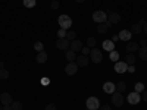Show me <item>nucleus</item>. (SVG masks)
Instances as JSON below:
<instances>
[{"mask_svg":"<svg viewBox=\"0 0 147 110\" xmlns=\"http://www.w3.org/2000/svg\"><path fill=\"white\" fill-rule=\"evenodd\" d=\"M141 100H143L144 103H147V91H146V90L141 93Z\"/></svg>","mask_w":147,"mask_h":110,"instance_id":"nucleus-36","label":"nucleus"},{"mask_svg":"<svg viewBox=\"0 0 147 110\" xmlns=\"http://www.w3.org/2000/svg\"><path fill=\"white\" fill-rule=\"evenodd\" d=\"M112 103H113V106H116V107H121L122 104H124V95H122V93L115 91V93L112 94Z\"/></svg>","mask_w":147,"mask_h":110,"instance_id":"nucleus-7","label":"nucleus"},{"mask_svg":"<svg viewBox=\"0 0 147 110\" xmlns=\"http://www.w3.org/2000/svg\"><path fill=\"white\" fill-rule=\"evenodd\" d=\"M0 110H12V106L10 104H3Z\"/></svg>","mask_w":147,"mask_h":110,"instance_id":"nucleus-39","label":"nucleus"},{"mask_svg":"<svg viewBox=\"0 0 147 110\" xmlns=\"http://www.w3.org/2000/svg\"><path fill=\"white\" fill-rule=\"evenodd\" d=\"M138 57L147 62V46H143V47L138 48Z\"/></svg>","mask_w":147,"mask_h":110,"instance_id":"nucleus-20","label":"nucleus"},{"mask_svg":"<svg viewBox=\"0 0 147 110\" xmlns=\"http://www.w3.org/2000/svg\"><path fill=\"white\" fill-rule=\"evenodd\" d=\"M44 110H57V109H56L55 104H47V106L44 107Z\"/></svg>","mask_w":147,"mask_h":110,"instance_id":"nucleus-37","label":"nucleus"},{"mask_svg":"<svg viewBox=\"0 0 147 110\" xmlns=\"http://www.w3.org/2000/svg\"><path fill=\"white\" fill-rule=\"evenodd\" d=\"M50 9H53V10L59 9V2H57V0H53V2L50 3Z\"/></svg>","mask_w":147,"mask_h":110,"instance_id":"nucleus-35","label":"nucleus"},{"mask_svg":"<svg viewBox=\"0 0 147 110\" xmlns=\"http://www.w3.org/2000/svg\"><path fill=\"white\" fill-rule=\"evenodd\" d=\"M129 31H131V34H136V35H137V34H141V32H143V28L138 25V23H134Z\"/></svg>","mask_w":147,"mask_h":110,"instance_id":"nucleus-24","label":"nucleus"},{"mask_svg":"<svg viewBox=\"0 0 147 110\" xmlns=\"http://www.w3.org/2000/svg\"><path fill=\"white\" fill-rule=\"evenodd\" d=\"M127 72H129V73H134V72H136V68H134V65H128Z\"/></svg>","mask_w":147,"mask_h":110,"instance_id":"nucleus-38","label":"nucleus"},{"mask_svg":"<svg viewBox=\"0 0 147 110\" xmlns=\"http://www.w3.org/2000/svg\"><path fill=\"white\" fill-rule=\"evenodd\" d=\"M41 84H43V85H47V84H49V78H46V76H44V78L41 79Z\"/></svg>","mask_w":147,"mask_h":110,"instance_id":"nucleus-42","label":"nucleus"},{"mask_svg":"<svg viewBox=\"0 0 147 110\" xmlns=\"http://www.w3.org/2000/svg\"><path fill=\"white\" fill-rule=\"evenodd\" d=\"M137 23H138V25H140V27H141V28H143V27H144V25H146V21H144V19H143V18H141V19H138V22H137Z\"/></svg>","mask_w":147,"mask_h":110,"instance_id":"nucleus-41","label":"nucleus"},{"mask_svg":"<svg viewBox=\"0 0 147 110\" xmlns=\"http://www.w3.org/2000/svg\"><path fill=\"white\" fill-rule=\"evenodd\" d=\"M103 91L106 94H113L116 91V84H113V82H105L103 84Z\"/></svg>","mask_w":147,"mask_h":110,"instance_id":"nucleus-14","label":"nucleus"},{"mask_svg":"<svg viewBox=\"0 0 147 110\" xmlns=\"http://www.w3.org/2000/svg\"><path fill=\"white\" fill-rule=\"evenodd\" d=\"M75 2H77V3H84L85 0H75Z\"/></svg>","mask_w":147,"mask_h":110,"instance_id":"nucleus-46","label":"nucleus"},{"mask_svg":"<svg viewBox=\"0 0 147 110\" xmlns=\"http://www.w3.org/2000/svg\"><path fill=\"white\" fill-rule=\"evenodd\" d=\"M57 22H59L60 28L66 30V31L72 27V19H71V16H68V15H60V16L57 18Z\"/></svg>","mask_w":147,"mask_h":110,"instance_id":"nucleus-1","label":"nucleus"},{"mask_svg":"<svg viewBox=\"0 0 147 110\" xmlns=\"http://www.w3.org/2000/svg\"><path fill=\"white\" fill-rule=\"evenodd\" d=\"M103 48H105V50H107L109 53L113 52V50H115V43H113L112 40H105V41H103Z\"/></svg>","mask_w":147,"mask_h":110,"instance_id":"nucleus-18","label":"nucleus"},{"mask_svg":"<svg viewBox=\"0 0 147 110\" xmlns=\"http://www.w3.org/2000/svg\"><path fill=\"white\" fill-rule=\"evenodd\" d=\"M143 31H144V32H146V34H147V22H146V25H144V27H143Z\"/></svg>","mask_w":147,"mask_h":110,"instance_id":"nucleus-44","label":"nucleus"},{"mask_svg":"<svg viewBox=\"0 0 147 110\" xmlns=\"http://www.w3.org/2000/svg\"><path fill=\"white\" fill-rule=\"evenodd\" d=\"M112 27V23H110L109 21H106V22H103V23H99L97 25V32L99 34H106V31Z\"/></svg>","mask_w":147,"mask_h":110,"instance_id":"nucleus-16","label":"nucleus"},{"mask_svg":"<svg viewBox=\"0 0 147 110\" xmlns=\"http://www.w3.org/2000/svg\"><path fill=\"white\" fill-rule=\"evenodd\" d=\"M65 57H66V60H68V62H75L77 54H75V52L68 50V52H66V54H65Z\"/></svg>","mask_w":147,"mask_h":110,"instance_id":"nucleus-22","label":"nucleus"},{"mask_svg":"<svg viewBox=\"0 0 147 110\" xmlns=\"http://www.w3.org/2000/svg\"><path fill=\"white\" fill-rule=\"evenodd\" d=\"M90 60L93 63H100L103 60V53L102 50H99V48H91L90 52Z\"/></svg>","mask_w":147,"mask_h":110,"instance_id":"nucleus-3","label":"nucleus"},{"mask_svg":"<svg viewBox=\"0 0 147 110\" xmlns=\"http://www.w3.org/2000/svg\"><path fill=\"white\" fill-rule=\"evenodd\" d=\"M125 90H127V84H125L124 81H121V82H118V84H116V91L124 93Z\"/></svg>","mask_w":147,"mask_h":110,"instance_id":"nucleus-26","label":"nucleus"},{"mask_svg":"<svg viewBox=\"0 0 147 110\" xmlns=\"http://www.w3.org/2000/svg\"><path fill=\"white\" fill-rule=\"evenodd\" d=\"M2 68H5V62H0V69Z\"/></svg>","mask_w":147,"mask_h":110,"instance_id":"nucleus-45","label":"nucleus"},{"mask_svg":"<svg viewBox=\"0 0 147 110\" xmlns=\"http://www.w3.org/2000/svg\"><path fill=\"white\" fill-rule=\"evenodd\" d=\"M85 46L90 47V48H96V46H97L96 37H88V38H87V43H85Z\"/></svg>","mask_w":147,"mask_h":110,"instance_id":"nucleus-21","label":"nucleus"},{"mask_svg":"<svg viewBox=\"0 0 147 110\" xmlns=\"http://www.w3.org/2000/svg\"><path fill=\"white\" fill-rule=\"evenodd\" d=\"M66 30H62V28H60L59 31H57V37H59V38H66Z\"/></svg>","mask_w":147,"mask_h":110,"instance_id":"nucleus-33","label":"nucleus"},{"mask_svg":"<svg viewBox=\"0 0 147 110\" xmlns=\"http://www.w3.org/2000/svg\"><path fill=\"white\" fill-rule=\"evenodd\" d=\"M37 5V0H24V6L25 7H34Z\"/></svg>","mask_w":147,"mask_h":110,"instance_id":"nucleus-28","label":"nucleus"},{"mask_svg":"<svg viewBox=\"0 0 147 110\" xmlns=\"http://www.w3.org/2000/svg\"><path fill=\"white\" fill-rule=\"evenodd\" d=\"M115 72L116 73H125L127 69H128V65L127 62H122V60H118V62H115Z\"/></svg>","mask_w":147,"mask_h":110,"instance_id":"nucleus-10","label":"nucleus"},{"mask_svg":"<svg viewBox=\"0 0 147 110\" xmlns=\"http://www.w3.org/2000/svg\"><path fill=\"white\" fill-rule=\"evenodd\" d=\"M71 46V41L68 38H57L56 41V48H59V50H68Z\"/></svg>","mask_w":147,"mask_h":110,"instance_id":"nucleus-8","label":"nucleus"},{"mask_svg":"<svg viewBox=\"0 0 147 110\" xmlns=\"http://www.w3.org/2000/svg\"><path fill=\"white\" fill-rule=\"evenodd\" d=\"M82 47H84V46H82V41H80V40L75 38L74 41H71L69 50H72V52H75V53H77V52H81V50H82Z\"/></svg>","mask_w":147,"mask_h":110,"instance_id":"nucleus-12","label":"nucleus"},{"mask_svg":"<svg viewBox=\"0 0 147 110\" xmlns=\"http://www.w3.org/2000/svg\"><path fill=\"white\" fill-rule=\"evenodd\" d=\"M109 57H110V60H112V62H118V60H119V53H118L116 50H113V52L109 53Z\"/></svg>","mask_w":147,"mask_h":110,"instance_id":"nucleus-27","label":"nucleus"},{"mask_svg":"<svg viewBox=\"0 0 147 110\" xmlns=\"http://www.w3.org/2000/svg\"><path fill=\"white\" fill-rule=\"evenodd\" d=\"M78 68L80 66L75 62H68V65L65 66V73L69 75V76H72V75H75V73L78 72Z\"/></svg>","mask_w":147,"mask_h":110,"instance_id":"nucleus-6","label":"nucleus"},{"mask_svg":"<svg viewBox=\"0 0 147 110\" xmlns=\"http://www.w3.org/2000/svg\"><path fill=\"white\" fill-rule=\"evenodd\" d=\"M138 44H140V47H143V46H146V44H147V41H146V40H141Z\"/></svg>","mask_w":147,"mask_h":110,"instance_id":"nucleus-43","label":"nucleus"},{"mask_svg":"<svg viewBox=\"0 0 147 110\" xmlns=\"http://www.w3.org/2000/svg\"><path fill=\"white\" fill-rule=\"evenodd\" d=\"M34 48H35L37 52H43V50H44V44H43L41 41H37V43L34 44Z\"/></svg>","mask_w":147,"mask_h":110,"instance_id":"nucleus-30","label":"nucleus"},{"mask_svg":"<svg viewBox=\"0 0 147 110\" xmlns=\"http://www.w3.org/2000/svg\"><path fill=\"white\" fill-rule=\"evenodd\" d=\"M138 48H140V44L136 43V41H128V43H127V50H128L129 53L138 52Z\"/></svg>","mask_w":147,"mask_h":110,"instance_id":"nucleus-17","label":"nucleus"},{"mask_svg":"<svg viewBox=\"0 0 147 110\" xmlns=\"http://www.w3.org/2000/svg\"><path fill=\"white\" fill-rule=\"evenodd\" d=\"M9 76H10V73H9L7 69H5V68L0 69V79H2V81H6V79H9Z\"/></svg>","mask_w":147,"mask_h":110,"instance_id":"nucleus-23","label":"nucleus"},{"mask_svg":"<svg viewBox=\"0 0 147 110\" xmlns=\"http://www.w3.org/2000/svg\"><path fill=\"white\" fill-rule=\"evenodd\" d=\"M81 52H82V54H84V56H90V52H91V48L85 46V47H82V50H81Z\"/></svg>","mask_w":147,"mask_h":110,"instance_id":"nucleus-34","label":"nucleus"},{"mask_svg":"<svg viewBox=\"0 0 147 110\" xmlns=\"http://www.w3.org/2000/svg\"><path fill=\"white\" fill-rule=\"evenodd\" d=\"M118 37H119V40H122V41L128 43V41H131V37H132V34H131V31H129V30H122V31L118 34Z\"/></svg>","mask_w":147,"mask_h":110,"instance_id":"nucleus-13","label":"nucleus"},{"mask_svg":"<svg viewBox=\"0 0 147 110\" xmlns=\"http://www.w3.org/2000/svg\"><path fill=\"white\" fill-rule=\"evenodd\" d=\"M12 110H22V103L21 101H12Z\"/></svg>","mask_w":147,"mask_h":110,"instance_id":"nucleus-29","label":"nucleus"},{"mask_svg":"<svg viewBox=\"0 0 147 110\" xmlns=\"http://www.w3.org/2000/svg\"><path fill=\"white\" fill-rule=\"evenodd\" d=\"M87 110H99L100 109V100L97 97H88L87 101H85Z\"/></svg>","mask_w":147,"mask_h":110,"instance_id":"nucleus-2","label":"nucleus"},{"mask_svg":"<svg viewBox=\"0 0 147 110\" xmlns=\"http://www.w3.org/2000/svg\"><path fill=\"white\" fill-rule=\"evenodd\" d=\"M52 2H53V0H52Z\"/></svg>","mask_w":147,"mask_h":110,"instance_id":"nucleus-47","label":"nucleus"},{"mask_svg":"<svg viewBox=\"0 0 147 110\" xmlns=\"http://www.w3.org/2000/svg\"><path fill=\"white\" fill-rule=\"evenodd\" d=\"M127 100H128V103H129V104L136 106V104H138V103L141 101V94H140V93H137V91H132V93H129V94H128Z\"/></svg>","mask_w":147,"mask_h":110,"instance_id":"nucleus-5","label":"nucleus"},{"mask_svg":"<svg viewBox=\"0 0 147 110\" xmlns=\"http://www.w3.org/2000/svg\"><path fill=\"white\" fill-rule=\"evenodd\" d=\"M75 37H77V32H74V31H68L66 32V38L69 41H74V40H75Z\"/></svg>","mask_w":147,"mask_h":110,"instance_id":"nucleus-32","label":"nucleus"},{"mask_svg":"<svg viewBox=\"0 0 147 110\" xmlns=\"http://www.w3.org/2000/svg\"><path fill=\"white\" fill-rule=\"evenodd\" d=\"M93 21L97 22V23H103V22L107 21V13L103 10H96L93 13Z\"/></svg>","mask_w":147,"mask_h":110,"instance_id":"nucleus-4","label":"nucleus"},{"mask_svg":"<svg viewBox=\"0 0 147 110\" xmlns=\"http://www.w3.org/2000/svg\"><path fill=\"white\" fill-rule=\"evenodd\" d=\"M47 53L43 50V52H38V54H37V62L38 63H46L47 62Z\"/></svg>","mask_w":147,"mask_h":110,"instance_id":"nucleus-19","label":"nucleus"},{"mask_svg":"<svg viewBox=\"0 0 147 110\" xmlns=\"http://www.w3.org/2000/svg\"><path fill=\"white\" fill-rule=\"evenodd\" d=\"M107 21L112 23V25H116V23L121 22V15L118 13V12H110V13L107 15Z\"/></svg>","mask_w":147,"mask_h":110,"instance_id":"nucleus-11","label":"nucleus"},{"mask_svg":"<svg viewBox=\"0 0 147 110\" xmlns=\"http://www.w3.org/2000/svg\"><path fill=\"white\" fill-rule=\"evenodd\" d=\"M134 91H137V93L141 94V93L144 91V84H143V82H137V84H136V90H134Z\"/></svg>","mask_w":147,"mask_h":110,"instance_id":"nucleus-31","label":"nucleus"},{"mask_svg":"<svg viewBox=\"0 0 147 110\" xmlns=\"http://www.w3.org/2000/svg\"><path fill=\"white\" fill-rule=\"evenodd\" d=\"M125 62H127V65H134L136 63V56H134V53H129L125 57Z\"/></svg>","mask_w":147,"mask_h":110,"instance_id":"nucleus-25","label":"nucleus"},{"mask_svg":"<svg viewBox=\"0 0 147 110\" xmlns=\"http://www.w3.org/2000/svg\"><path fill=\"white\" fill-rule=\"evenodd\" d=\"M99 110H112V107H110L109 104H105V106H102Z\"/></svg>","mask_w":147,"mask_h":110,"instance_id":"nucleus-40","label":"nucleus"},{"mask_svg":"<svg viewBox=\"0 0 147 110\" xmlns=\"http://www.w3.org/2000/svg\"><path fill=\"white\" fill-rule=\"evenodd\" d=\"M75 63L80 66V68H87L88 66V63H90V57L88 56H77V59H75Z\"/></svg>","mask_w":147,"mask_h":110,"instance_id":"nucleus-9","label":"nucleus"},{"mask_svg":"<svg viewBox=\"0 0 147 110\" xmlns=\"http://www.w3.org/2000/svg\"><path fill=\"white\" fill-rule=\"evenodd\" d=\"M13 99H12V94L10 93H2L0 94V103L2 104H12Z\"/></svg>","mask_w":147,"mask_h":110,"instance_id":"nucleus-15","label":"nucleus"}]
</instances>
